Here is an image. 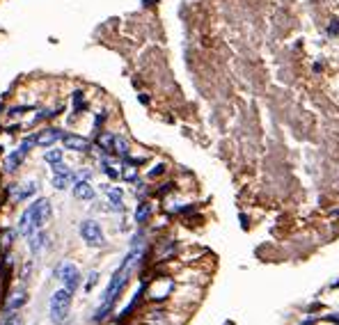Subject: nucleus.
<instances>
[{"mask_svg": "<svg viewBox=\"0 0 339 325\" xmlns=\"http://www.w3.org/2000/svg\"><path fill=\"white\" fill-rule=\"evenodd\" d=\"M25 303H28V295H25V291H21V293H14V298H12V300L5 305V309L14 311V309H19V307H23Z\"/></svg>", "mask_w": 339, "mask_h": 325, "instance_id": "dca6fc26", "label": "nucleus"}, {"mask_svg": "<svg viewBox=\"0 0 339 325\" xmlns=\"http://www.w3.org/2000/svg\"><path fill=\"white\" fill-rule=\"evenodd\" d=\"M64 137V133H62L60 129H44L41 133L37 135V144L39 147H53L58 140H62Z\"/></svg>", "mask_w": 339, "mask_h": 325, "instance_id": "0eeeda50", "label": "nucleus"}, {"mask_svg": "<svg viewBox=\"0 0 339 325\" xmlns=\"http://www.w3.org/2000/svg\"><path fill=\"white\" fill-rule=\"evenodd\" d=\"M44 160H46V163H51V165L60 163V160H62V149H48V152L44 153Z\"/></svg>", "mask_w": 339, "mask_h": 325, "instance_id": "f3484780", "label": "nucleus"}, {"mask_svg": "<svg viewBox=\"0 0 339 325\" xmlns=\"http://www.w3.org/2000/svg\"><path fill=\"white\" fill-rule=\"evenodd\" d=\"M149 215H151V206L147 204V202H140L136 209V222L138 225H144V222L149 220Z\"/></svg>", "mask_w": 339, "mask_h": 325, "instance_id": "2eb2a0df", "label": "nucleus"}, {"mask_svg": "<svg viewBox=\"0 0 339 325\" xmlns=\"http://www.w3.org/2000/svg\"><path fill=\"white\" fill-rule=\"evenodd\" d=\"M339 32V21L337 19H332V23L328 25V35H337Z\"/></svg>", "mask_w": 339, "mask_h": 325, "instance_id": "412c9836", "label": "nucleus"}, {"mask_svg": "<svg viewBox=\"0 0 339 325\" xmlns=\"http://www.w3.org/2000/svg\"><path fill=\"white\" fill-rule=\"evenodd\" d=\"M2 325H21V316H19V314H9V316L2 321Z\"/></svg>", "mask_w": 339, "mask_h": 325, "instance_id": "a211bd4d", "label": "nucleus"}, {"mask_svg": "<svg viewBox=\"0 0 339 325\" xmlns=\"http://www.w3.org/2000/svg\"><path fill=\"white\" fill-rule=\"evenodd\" d=\"M74 197L76 199H94V188H92V183L87 179H80V181L74 183Z\"/></svg>", "mask_w": 339, "mask_h": 325, "instance_id": "6e6552de", "label": "nucleus"}, {"mask_svg": "<svg viewBox=\"0 0 339 325\" xmlns=\"http://www.w3.org/2000/svg\"><path fill=\"white\" fill-rule=\"evenodd\" d=\"M55 277L64 284V288H69V291L74 293L76 288H78V282H80V272H78V268H76L74 264L64 261V264H60L55 268Z\"/></svg>", "mask_w": 339, "mask_h": 325, "instance_id": "20e7f679", "label": "nucleus"}, {"mask_svg": "<svg viewBox=\"0 0 339 325\" xmlns=\"http://www.w3.org/2000/svg\"><path fill=\"white\" fill-rule=\"evenodd\" d=\"M69 307H71V291L69 288H60L51 295V318L53 323H62L69 314Z\"/></svg>", "mask_w": 339, "mask_h": 325, "instance_id": "f03ea898", "label": "nucleus"}, {"mask_svg": "<svg viewBox=\"0 0 339 325\" xmlns=\"http://www.w3.org/2000/svg\"><path fill=\"white\" fill-rule=\"evenodd\" d=\"M28 238H30V252H32V254H39V252L44 249V245H46V234H44V231H39V234L28 236Z\"/></svg>", "mask_w": 339, "mask_h": 325, "instance_id": "ddd939ff", "label": "nucleus"}, {"mask_svg": "<svg viewBox=\"0 0 339 325\" xmlns=\"http://www.w3.org/2000/svg\"><path fill=\"white\" fill-rule=\"evenodd\" d=\"M25 153H28V149H19V152H14V153H9V158L5 160V170H7V172H14L16 167L21 165V160L25 158Z\"/></svg>", "mask_w": 339, "mask_h": 325, "instance_id": "9d476101", "label": "nucleus"}, {"mask_svg": "<svg viewBox=\"0 0 339 325\" xmlns=\"http://www.w3.org/2000/svg\"><path fill=\"white\" fill-rule=\"evenodd\" d=\"M80 236H83V241L90 248H103L106 245V236H103L101 227H99V222H94V220L80 222Z\"/></svg>", "mask_w": 339, "mask_h": 325, "instance_id": "7ed1b4c3", "label": "nucleus"}, {"mask_svg": "<svg viewBox=\"0 0 339 325\" xmlns=\"http://www.w3.org/2000/svg\"><path fill=\"white\" fill-rule=\"evenodd\" d=\"M97 280H99V272H92L90 280H87V287H85V291H92V287L97 284Z\"/></svg>", "mask_w": 339, "mask_h": 325, "instance_id": "6ab92c4d", "label": "nucleus"}, {"mask_svg": "<svg viewBox=\"0 0 339 325\" xmlns=\"http://www.w3.org/2000/svg\"><path fill=\"white\" fill-rule=\"evenodd\" d=\"M163 172H165V165H156V170L149 172V179H156V176H160Z\"/></svg>", "mask_w": 339, "mask_h": 325, "instance_id": "aec40b11", "label": "nucleus"}, {"mask_svg": "<svg viewBox=\"0 0 339 325\" xmlns=\"http://www.w3.org/2000/svg\"><path fill=\"white\" fill-rule=\"evenodd\" d=\"M97 144L106 153H115V135H113V133H99Z\"/></svg>", "mask_w": 339, "mask_h": 325, "instance_id": "9b49d317", "label": "nucleus"}, {"mask_svg": "<svg viewBox=\"0 0 339 325\" xmlns=\"http://www.w3.org/2000/svg\"><path fill=\"white\" fill-rule=\"evenodd\" d=\"M62 144H64V149H71V152H90L92 149L87 137L74 135V133H67V135L62 137Z\"/></svg>", "mask_w": 339, "mask_h": 325, "instance_id": "423d86ee", "label": "nucleus"}, {"mask_svg": "<svg viewBox=\"0 0 339 325\" xmlns=\"http://www.w3.org/2000/svg\"><path fill=\"white\" fill-rule=\"evenodd\" d=\"M71 183H76V174L71 172V167L64 165V163H55L53 165V186L58 190H64L69 188Z\"/></svg>", "mask_w": 339, "mask_h": 325, "instance_id": "39448f33", "label": "nucleus"}, {"mask_svg": "<svg viewBox=\"0 0 339 325\" xmlns=\"http://www.w3.org/2000/svg\"><path fill=\"white\" fill-rule=\"evenodd\" d=\"M51 218V202L48 199H37L35 204H30L23 215L19 218V234L21 236H32L37 229H41Z\"/></svg>", "mask_w": 339, "mask_h": 325, "instance_id": "f257e3e1", "label": "nucleus"}, {"mask_svg": "<svg viewBox=\"0 0 339 325\" xmlns=\"http://www.w3.org/2000/svg\"><path fill=\"white\" fill-rule=\"evenodd\" d=\"M37 190V183H32V181H28V183H23V186H14L12 188V199H28V197L32 195Z\"/></svg>", "mask_w": 339, "mask_h": 325, "instance_id": "1a4fd4ad", "label": "nucleus"}, {"mask_svg": "<svg viewBox=\"0 0 339 325\" xmlns=\"http://www.w3.org/2000/svg\"><path fill=\"white\" fill-rule=\"evenodd\" d=\"M103 190L108 192V199H110V204H113L115 211H121V209H124V204H121V199H124L121 190L120 188H110V186H106Z\"/></svg>", "mask_w": 339, "mask_h": 325, "instance_id": "f8f14e48", "label": "nucleus"}, {"mask_svg": "<svg viewBox=\"0 0 339 325\" xmlns=\"http://www.w3.org/2000/svg\"><path fill=\"white\" fill-rule=\"evenodd\" d=\"M115 153H117L120 158H128V153H131V147H128L126 137L115 135Z\"/></svg>", "mask_w": 339, "mask_h": 325, "instance_id": "4468645a", "label": "nucleus"}]
</instances>
